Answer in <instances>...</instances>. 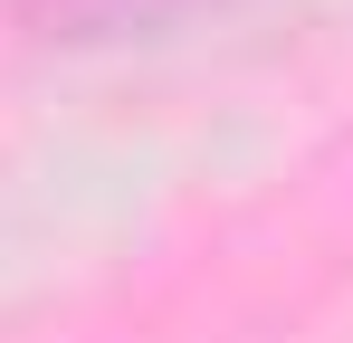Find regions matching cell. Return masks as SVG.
<instances>
[{"label": "cell", "instance_id": "obj_1", "mask_svg": "<svg viewBox=\"0 0 353 343\" xmlns=\"http://www.w3.org/2000/svg\"><path fill=\"white\" fill-rule=\"evenodd\" d=\"M134 10H163V0H48V19H67V29H115Z\"/></svg>", "mask_w": 353, "mask_h": 343}]
</instances>
